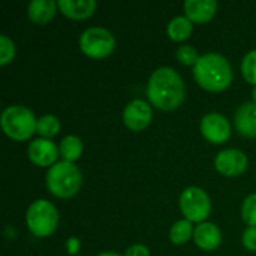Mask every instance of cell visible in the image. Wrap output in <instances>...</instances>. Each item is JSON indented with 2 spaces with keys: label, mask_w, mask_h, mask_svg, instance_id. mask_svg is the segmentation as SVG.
<instances>
[{
  "label": "cell",
  "mask_w": 256,
  "mask_h": 256,
  "mask_svg": "<svg viewBox=\"0 0 256 256\" xmlns=\"http://www.w3.org/2000/svg\"><path fill=\"white\" fill-rule=\"evenodd\" d=\"M147 96L160 111L177 110L186 98V88L182 76L172 68H158L148 80Z\"/></svg>",
  "instance_id": "cell-1"
},
{
  "label": "cell",
  "mask_w": 256,
  "mask_h": 256,
  "mask_svg": "<svg viewBox=\"0 0 256 256\" xmlns=\"http://www.w3.org/2000/svg\"><path fill=\"white\" fill-rule=\"evenodd\" d=\"M194 76L204 90L222 92L232 82V68L222 54L207 52L195 63Z\"/></svg>",
  "instance_id": "cell-2"
},
{
  "label": "cell",
  "mask_w": 256,
  "mask_h": 256,
  "mask_svg": "<svg viewBox=\"0 0 256 256\" xmlns=\"http://www.w3.org/2000/svg\"><path fill=\"white\" fill-rule=\"evenodd\" d=\"M82 184V174L72 162H57L46 172V188L58 198L74 196Z\"/></svg>",
  "instance_id": "cell-3"
},
{
  "label": "cell",
  "mask_w": 256,
  "mask_h": 256,
  "mask_svg": "<svg viewBox=\"0 0 256 256\" xmlns=\"http://www.w3.org/2000/svg\"><path fill=\"white\" fill-rule=\"evenodd\" d=\"M0 122L3 132L15 141L28 140L38 132V120L33 111L22 105H10L4 108Z\"/></svg>",
  "instance_id": "cell-4"
},
{
  "label": "cell",
  "mask_w": 256,
  "mask_h": 256,
  "mask_svg": "<svg viewBox=\"0 0 256 256\" xmlns=\"http://www.w3.org/2000/svg\"><path fill=\"white\" fill-rule=\"evenodd\" d=\"M27 226L36 237L51 236L58 225V212L46 200H38L30 204L26 214Z\"/></svg>",
  "instance_id": "cell-5"
},
{
  "label": "cell",
  "mask_w": 256,
  "mask_h": 256,
  "mask_svg": "<svg viewBox=\"0 0 256 256\" xmlns=\"http://www.w3.org/2000/svg\"><path fill=\"white\" fill-rule=\"evenodd\" d=\"M116 46V39L112 33L105 27H90L80 36L81 51L92 58L108 57Z\"/></svg>",
  "instance_id": "cell-6"
},
{
  "label": "cell",
  "mask_w": 256,
  "mask_h": 256,
  "mask_svg": "<svg viewBox=\"0 0 256 256\" xmlns=\"http://www.w3.org/2000/svg\"><path fill=\"white\" fill-rule=\"evenodd\" d=\"M180 210L190 222L202 224L212 210V202L207 192L201 188H186L180 195Z\"/></svg>",
  "instance_id": "cell-7"
},
{
  "label": "cell",
  "mask_w": 256,
  "mask_h": 256,
  "mask_svg": "<svg viewBox=\"0 0 256 256\" xmlns=\"http://www.w3.org/2000/svg\"><path fill=\"white\" fill-rule=\"evenodd\" d=\"M201 134L207 141L213 144H222L230 140L231 126L226 117H224L222 114L210 112L201 120Z\"/></svg>",
  "instance_id": "cell-8"
},
{
  "label": "cell",
  "mask_w": 256,
  "mask_h": 256,
  "mask_svg": "<svg viewBox=\"0 0 256 256\" xmlns=\"http://www.w3.org/2000/svg\"><path fill=\"white\" fill-rule=\"evenodd\" d=\"M248 164H249L248 156L237 148L222 150L214 159L216 170L226 177H236L243 174L248 168Z\"/></svg>",
  "instance_id": "cell-9"
},
{
  "label": "cell",
  "mask_w": 256,
  "mask_h": 256,
  "mask_svg": "<svg viewBox=\"0 0 256 256\" xmlns=\"http://www.w3.org/2000/svg\"><path fill=\"white\" fill-rule=\"evenodd\" d=\"M153 118V111L152 106L142 100V99H135L129 102L123 111V122L124 124L135 132H140L146 129Z\"/></svg>",
  "instance_id": "cell-10"
},
{
  "label": "cell",
  "mask_w": 256,
  "mask_h": 256,
  "mask_svg": "<svg viewBox=\"0 0 256 256\" xmlns=\"http://www.w3.org/2000/svg\"><path fill=\"white\" fill-rule=\"evenodd\" d=\"M28 159L38 165V166H51L56 165V160L58 158L60 148L46 138H38L28 144Z\"/></svg>",
  "instance_id": "cell-11"
},
{
  "label": "cell",
  "mask_w": 256,
  "mask_h": 256,
  "mask_svg": "<svg viewBox=\"0 0 256 256\" xmlns=\"http://www.w3.org/2000/svg\"><path fill=\"white\" fill-rule=\"evenodd\" d=\"M194 242L202 250H214L222 242V232L214 224L202 222L194 231Z\"/></svg>",
  "instance_id": "cell-12"
},
{
  "label": "cell",
  "mask_w": 256,
  "mask_h": 256,
  "mask_svg": "<svg viewBox=\"0 0 256 256\" xmlns=\"http://www.w3.org/2000/svg\"><path fill=\"white\" fill-rule=\"evenodd\" d=\"M184 10H186V16L192 22H207L214 16V14L218 10V2H214V0H186Z\"/></svg>",
  "instance_id": "cell-13"
},
{
  "label": "cell",
  "mask_w": 256,
  "mask_h": 256,
  "mask_svg": "<svg viewBox=\"0 0 256 256\" xmlns=\"http://www.w3.org/2000/svg\"><path fill=\"white\" fill-rule=\"evenodd\" d=\"M60 10L72 20H86L92 16L98 8L94 0H60Z\"/></svg>",
  "instance_id": "cell-14"
},
{
  "label": "cell",
  "mask_w": 256,
  "mask_h": 256,
  "mask_svg": "<svg viewBox=\"0 0 256 256\" xmlns=\"http://www.w3.org/2000/svg\"><path fill=\"white\" fill-rule=\"evenodd\" d=\"M236 128L244 136H256V104L246 102L236 112Z\"/></svg>",
  "instance_id": "cell-15"
},
{
  "label": "cell",
  "mask_w": 256,
  "mask_h": 256,
  "mask_svg": "<svg viewBox=\"0 0 256 256\" xmlns=\"http://www.w3.org/2000/svg\"><path fill=\"white\" fill-rule=\"evenodd\" d=\"M58 3L54 0H32L28 3V16L36 24H46L56 15Z\"/></svg>",
  "instance_id": "cell-16"
},
{
  "label": "cell",
  "mask_w": 256,
  "mask_h": 256,
  "mask_svg": "<svg viewBox=\"0 0 256 256\" xmlns=\"http://www.w3.org/2000/svg\"><path fill=\"white\" fill-rule=\"evenodd\" d=\"M192 30H194V24L188 16H176L170 21L166 33L172 40L182 42L192 34Z\"/></svg>",
  "instance_id": "cell-17"
},
{
  "label": "cell",
  "mask_w": 256,
  "mask_h": 256,
  "mask_svg": "<svg viewBox=\"0 0 256 256\" xmlns=\"http://www.w3.org/2000/svg\"><path fill=\"white\" fill-rule=\"evenodd\" d=\"M82 141L75 135H68L60 142V156L66 162H75L82 154Z\"/></svg>",
  "instance_id": "cell-18"
},
{
  "label": "cell",
  "mask_w": 256,
  "mask_h": 256,
  "mask_svg": "<svg viewBox=\"0 0 256 256\" xmlns=\"http://www.w3.org/2000/svg\"><path fill=\"white\" fill-rule=\"evenodd\" d=\"M194 231L195 230L190 220L188 219L177 220L170 231V238L174 244H184L190 240V237L194 236Z\"/></svg>",
  "instance_id": "cell-19"
},
{
  "label": "cell",
  "mask_w": 256,
  "mask_h": 256,
  "mask_svg": "<svg viewBox=\"0 0 256 256\" xmlns=\"http://www.w3.org/2000/svg\"><path fill=\"white\" fill-rule=\"evenodd\" d=\"M60 128H62L60 120L56 116L46 114V116H42L40 118H38V134L42 138L51 140L52 136H56L60 132Z\"/></svg>",
  "instance_id": "cell-20"
},
{
  "label": "cell",
  "mask_w": 256,
  "mask_h": 256,
  "mask_svg": "<svg viewBox=\"0 0 256 256\" xmlns=\"http://www.w3.org/2000/svg\"><path fill=\"white\" fill-rule=\"evenodd\" d=\"M242 72L248 82L256 86V50L249 51L242 62Z\"/></svg>",
  "instance_id": "cell-21"
},
{
  "label": "cell",
  "mask_w": 256,
  "mask_h": 256,
  "mask_svg": "<svg viewBox=\"0 0 256 256\" xmlns=\"http://www.w3.org/2000/svg\"><path fill=\"white\" fill-rule=\"evenodd\" d=\"M242 218L249 226H256V194L249 195L242 206Z\"/></svg>",
  "instance_id": "cell-22"
},
{
  "label": "cell",
  "mask_w": 256,
  "mask_h": 256,
  "mask_svg": "<svg viewBox=\"0 0 256 256\" xmlns=\"http://www.w3.org/2000/svg\"><path fill=\"white\" fill-rule=\"evenodd\" d=\"M15 57V44L6 34H0V66L8 64Z\"/></svg>",
  "instance_id": "cell-23"
},
{
  "label": "cell",
  "mask_w": 256,
  "mask_h": 256,
  "mask_svg": "<svg viewBox=\"0 0 256 256\" xmlns=\"http://www.w3.org/2000/svg\"><path fill=\"white\" fill-rule=\"evenodd\" d=\"M177 58L180 63L186 64V66H195V63L198 62L200 56L196 52V50L192 45H183L177 50Z\"/></svg>",
  "instance_id": "cell-24"
},
{
  "label": "cell",
  "mask_w": 256,
  "mask_h": 256,
  "mask_svg": "<svg viewBox=\"0 0 256 256\" xmlns=\"http://www.w3.org/2000/svg\"><path fill=\"white\" fill-rule=\"evenodd\" d=\"M243 244L248 250L256 252V226H249L243 232Z\"/></svg>",
  "instance_id": "cell-25"
},
{
  "label": "cell",
  "mask_w": 256,
  "mask_h": 256,
  "mask_svg": "<svg viewBox=\"0 0 256 256\" xmlns=\"http://www.w3.org/2000/svg\"><path fill=\"white\" fill-rule=\"evenodd\" d=\"M124 256H150V250L144 244H134V246L128 248Z\"/></svg>",
  "instance_id": "cell-26"
},
{
  "label": "cell",
  "mask_w": 256,
  "mask_h": 256,
  "mask_svg": "<svg viewBox=\"0 0 256 256\" xmlns=\"http://www.w3.org/2000/svg\"><path fill=\"white\" fill-rule=\"evenodd\" d=\"M68 249H69V254H75L78 249H80V242L76 238H69L68 242Z\"/></svg>",
  "instance_id": "cell-27"
},
{
  "label": "cell",
  "mask_w": 256,
  "mask_h": 256,
  "mask_svg": "<svg viewBox=\"0 0 256 256\" xmlns=\"http://www.w3.org/2000/svg\"><path fill=\"white\" fill-rule=\"evenodd\" d=\"M98 256H122V255H118V254H116V252H102V254H99Z\"/></svg>",
  "instance_id": "cell-28"
},
{
  "label": "cell",
  "mask_w": 256,
  "mask_h": 256,
  "mask_svg": "<svg viewBox=\"0 0 256 256\" xmlns=\"http://www.w3.org/2000/svg\"><path fill=\"white\" fill-rule=\"evenodd\" d=\"M254 102L256 104V86H255V88H254Z\"/></svg>",
  "instance_id": "cell-29"
}]
</instances>
